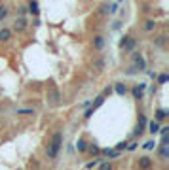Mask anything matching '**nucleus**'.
Segmentation results:
<instances>
[{
	"mask_svg": "<svg viewBox=\"0 0 169 170\" xmlns=\"http://www.w3.org/2000/svg\"><path fill=\"white\" fill-rule=\"evenodd\" d=\"M61 147H63V132H55V134L52 136V140H49V144H48V147H46V155H48V159L57 157Z\"/></svg>",
	"mask_w": 169,
	"mask_h": 170,
	"instance_id": "obj_1",
	"label": "nucleus"
},
{
	"mask_svg": "<svg viewBox=\"0 0 169 170\" xmlns=\"http://www.w3.org/2000/svg\"><path fill=\"white\" fill-rule=\"evenodd\" d=\"M142 28H145L146 32H152V30L156 28V23H154V21H150V19H148V21L145 23V27H142Z\"/></svg>",
	"mask_w": 169,
	"mask_h": 170,
	"instance_id": "obj_17",
	"label": "nucleus"
},
{
	"mask_svg": "<svg viewBox=\"0 0 169 170\" xmlns=\"http://www.w3.org/2000/svg\"><path fill=\"white\" fill-rule=\"evenodd\" d=\"M114 91H116V95L124 96L125 93H127V87H125L124 83H114Z\"/></svg>",
	"mask_w": 169,
	"mask_h": 170,
	"instance_id": "obj_13",
	"label": "nucleus"
},
{
	"mask_svg": "<svg viewBox=\"0 0 169 170\" xmlns=\"http://www.w3.org/2000/svg\"><path fill=\"white\" fill-rule=\"evenodd\" d=\"M125 146H127L125 142H118V144H116V151H122V149H125Z\"/></svg>",
	"mask_w": 169,
	"mask_h": 170,
	"instance_id": "obj_26",
	"label": "nucleus"
},
{
	"mask_svg": "<svg viewBox=\"0 0 169 170\" xmlns=\"http://www.w3.org/2000/svg\"><path fill=\"white\" fill-rule=\"evenodd\" d=\"M145 89H146V85L145 83H139V85H135V87H133V96H135V98L137 100H141L142 98V95H145Z\"/></svg>",
	"mask_w": 169,
	"mask_h": 170,
	"instance_id": "obj_7",
	"label": "nucleus"
},
{
	"mask_svg": "<svg viewBox=\"0 0 169 170\" xmlns=\"http://www.w3.org/2000/svg\"><path fill=\"white\" fill-rule=\"evenodd\" d=\"M88 151L91 153V155H99V153H101V149L97 147L95 144H89V146H88Z\"/></svg>",
	"mask_w": 169,
	"mask_h": 170,
	"instance_id": "obj_18",
	"label": "nucleus"
},
{
	"mask_svg": "<svg viewBox=\"0 0 169 170\" xmlns=\"http://www.w3.org/2000/svg\"><path fill=\"white\" fill-rule=\"evenodd\" d=\"M142 147H145L146 151H150V149H154V147H156V140H148V142H146V144H145Z\"/></svg>",
	"mask_w": 169,
	"mask_h": 170,
	"instance_id": "obj_20",
	"label": "nucleus"
},
{
	"mask_svg": "<svg viewBox=\"0 0 169 170\" xmlns=\"http://www.w3.org/2000/svg\"><path fill=\"white\" fill-rule=\"evenodd\" d=\"M27 12H29L30 15H38V13H40V8H38V2H36V0H30V2H29Z\"/></svg>",
	"mask_w": 169,
	"mask_h": 170,
	"instance_id": "obj_11",
	"label": "nucleus"
},
{
	"mask_svg": "<svg viewBox=\"0 0 169 170\" xmlns=\"http://www.w3.org/2000/svg\"><path fill=\"white\" fill-rule=\"evenodd\" d=\"M156 45H160V47H163V45H165V36H160V38L156 40Z\"/></svg>",
	"mask_w": 169,
	"mask_h": 170,
	"instance_id": "obj_24",
	"label": "nucleus"
},
{
	"mask_svg": "<svg viewBox=\"0 0 169 170\" xmlns=\"http://www.w3.org/2000/svg\"><path fill=\"white\" fill-rule=\"evenodd\" d=\"M105 155H108L110 159H114V157L120 155V151H116V149H105Z\"/></svg>",
	"mask_w": 169,
	"mask_h": 170,
	"instance_id": "obj_19",
	"label": "nucleus"
},
{
	"mask_svg": "<svg viewBox=\"0 0 169 170\" xmlns=\"http://www.w3.org/2000/svg\"><path fill=\"white\" fill-rule=\"evenodd\" d=\"M105 47V36H101V34H97V36H93V49H97V51H101Z\"/></svg>",
	"mask_w": 169,
	"mask_h": 170,
	"instance_id": "obj_9",
	"label": "nucleus"
},
{
	"mask_svg": "<svg viewBox=\"0 0 169 170\" xmlns=\"http://www.w3.org/2000/svg\"><path fill=\"white\" fill-rule=\"evenodd\" d=\"M101 170H112V164L110 163H103L101 164Z\"/></svg>",
	"mask_w": 169,
	"mask_h": 170,
	"instance_id": "obj_28",
	"label": "nucleus"
},
{
	"mask_svg": "<svg viewBox=\"0 0 169 170\" xmlns=\"http://www.w3.org/2000/svg\"><path fill=\"white\" fill-rule=\"evenodd\" d=\"M12 40V30L10 28H2L0 30V42H10Z\"/></svg>",
	"mask_w": 169,
	"mask_h": 170,
	"instance_id": "obj_12",
	"label": "nucleus"
},
{
	"mask_svg": "<svg viewBox=\"0 0 169 170\" xmlns=\"http://www.w3.org/2000/svg\"><path fill=\"white\" fill-rule=\"evenodd\" d=\"M135 45H137V40L133 38V36H124L122 38V42H120V47L125 51V53H129V51L135 49Z\"/></svg>",
	"mask_w": 169,
	"mask_h": 170,
	"instance_id": "obj_2",
	"label": "nucleus"
},
{
	"mask_svg": "<svg viewBox=\"0 0 169 170\" xmlns=\"http://www.w3.org/2000/svg\"><path fill=\"white\" fill-rule=\"evenodd\" d=\"M137 146H139L137 142H131L129 146H125V149H129V151H133V149H137Z\"/></svg>",
	"mask_w": 169,
	"mask_h": 170,
	"instance_id": "obj_27",
	"label": "nucleus"
},
{
	"mask_svg": "<svg viewBox=\"0 0 169 170\" xmlns=\"http://www.w3.org/2000/svg\"><path fill=\"white\" fill-rule=\"evenodd\" d=\"M6 17H8V8L0 6V19H6Z\"/></svg>",
	"mask_w": 169,
	"mask_h": 170,
	"instance_id": "obj_23",
	"label": "nucleus"
},
{
	"mask_svg": "<svg viewBox=\"0 0 169 170\" xmlns=\"http://www.w3.org/2000/svg\"><path fill=\"white\" fill-rule=\"evenodd\" d=\"M88 146H89V144L86 142V138H78V142H76V149H78V153H86V151H88Z\"/></svg>",
	"mask_w": 169,
	"mask_h": 170,
	"instance_id": "obj_10",
	"label": "nucleus"
},
{
	"mask_svg": "<svg viewBox=\"0 0 169 170\" xmlns=\"http://www.w3.org/2000/svg\"><path fill=\"white\" fill-rule=\"evenodd\" d=\"M133 63H135V70L137 72H145L146 70V61L141 53H133Z\"/></svg>",
	"mask_w": 169,
	"mask_h": 170,
	"instance_id": "obj_3",
	"label": "nucleus"
},
{
	"mask_svg": "<svg viewBox=\"0 0 169 170\" xmlns=\"http://www.w3.org/2000/svg\"><path fill=\"white\" fill-rule=\"evenodd\" d=\"M59 100H61V95H59L57 87H49V89H48V102L52 106H57Z\"/></svg>",
	"mask_w": 169,
	"mask_h": 170,
	"instance_id": "obj_4",
	"label": "nucleus"
},
{
	"mask_svg": "<svg viewBox=\"0 0 169 170\" xmlns=\"http://www.w3.org/2000/svg\"><path fill=\"white\" fill-rule=\"evenodd\" d=\"M167 113H169L167 110H163V108H160V110L156 112V119H158V121H163V119L167 117Z\"/></svg>",
	"mask_w": 169,
	"mask_h": 170,
	"instance_id": "obj_15",
	"label": "nucleus"
},
{
	"mask_svg": "<svg viewBox=\"0 0 169 170\" xmlns=\"http://www.w3.org/2000/svg\"><path fill=\"white\" fill-rule=\"evenodd\" d=\"M158 131H160V123H158V121H150V123H148V132H150V134H156Z\"/></svg>",
	"mask_w": 169,
	"mask_h": 170,
	"instance_id": "obj_14",
	"label": "nucleus"
},
{
	"mask_svg": "<svg viewBox=\"0 0 169 170\" xmlns=\"http://www.w3.org/2000/svg\"><path fill=\"white\" fill-rule=\"evenodd\" d=\"M99 163H101V159H95L93 163H88V164H86V168H88V170H91V168H95V166H97Z\"/></svg>",
	"mask_w": 169,
	"mask_h": 170,
	"instance_id": "obj_21",
	"label": "nucleus"
},
{
	"mask_svg": "<svg viewBox=\"0 0 169 170\" xmlns=\"http://www.w3.org/2000/svg\"><path fill=\"white\" fill-rule=\"evenodd\" d=\"M13 28L17 30V32H23V30L27 28V19H25V17H17V19H15V23H13Z\"/></svg>",
	"mask_w": 169,
	"mask_h": 170,
	"instance_id": "obj_8",
	"label": "nucleus"
},
{
	"mask_svg": "<svg viewBox=\"0 0 169 170\" xmlns=\"http://www.w3.org/2000/svg\"><path fill=\"white\" fill-rule=\"evenodd\" d=\"M167 131H169V128H167V127H163V128H160L158 132H162V136H167Z\"/></svg>",
	"mask_w": 169,
	"mask_h": 170,
	"instance_id": "obj_29",
	"label": "nucleus"
},
{
	"mask_svg": "<svg viewBox=\"0 0 169 170\" xmlns=\"http://www.w3.org/2000/svg\"><path fill=\"white\" fill-rule=\"evenodd\" d=\"M17 113H21V115H30V113H34V110H30V108H25V110H17Z\"/></svg>",
	"mask_w": 169,
	"mask_h": 170,
	"instance_id": "obj_22",
	"label": "nucleus"
},
{
	"mask_svg": "<svg viewBox=\"0 0 169 170\" xmlns=\"http://www.w3.org/2000/svg\"><path fill=\"white\" fill-rule=\"evenodd\" d=\"M145 125H146V115L141 113L139 115V123H137V128H135V136H141L145 132Z\"/></svg>",
	"mask_w": 169,
	"mask_h": 170,
	"instance_id": "obj_6",
	"label": "nucleus"
},
{
	"mask_svg": "<svg viewBox=\"0 0 169 170\" xmlns=\"http://www.w3.org/2000/svg\"><path fill=\"white\" fill-rule=\"evenodd\" d=\"M19 13H21V17H23V15L27 13V8H25V6H21V8H19Z\"/></svg>",
	"mask_w": 169,
	"mask_h": 170,
	"instance_id": "obj_30",
	"label": "nucleus"
},
{
	"mask_svg": "<svg viewBox=\"0 0 169 170\" xmlns=\"http://www.w3.org/2000/svg\"><path fill=\"white\" fill-rule=\"evenodd\" d=\"M120 2H122V0H120Z\"/></svg>",
	"mask_w": 169,
	"mask_h": 170,
	"instance_id": "obj_31",
	"label": "nucleus"
},
{
	"mask_svg": "<svg viewBox=\"0 0 169 170\" xmlns=\"http://www.w3.org/2000/svg\"><path fill=\"white\" fill-rule=\"evenodd\" d=\"M93 68H95L97 72H103V68H105V59L95 61V63H93Z\"/></svg>",
	"mask_w": 169,
	"mask_h": 170,
	"instance_id": "obj_16",
	"label": "nucleus"
},
{
	"mask_svg": "<svg viewBox=\"0 0 169 170\" xmlns=\"http://www.w3.org/2000/svg\"><path fill=\"white\" fill-rule=\"evenodd\" d=\"M137 166H139V170H152V166H154V161H152L150 157H139V161H137Z\"/></svg>",
	"mask_w": 169,
	"mask_h": 170,
	"instance_id": "obj_5",
	"label": "nucleus"
},
{
	"mask_svg": "<svg viewBox=\"0 0 169 170\" xmlns=\"http://www.w3.org/2000/svg\"><path fill=\"white\" fill-rule=\"evenodd\" d=\"M158 81H160L162 85H163V83H165V81H167V74H165V72H163V74H160V76H158Z\"/></svg>",
	"mask_w": 169,
	"mask_h": 170,
	"instance_id": "obj_25",
	"label": "nucleus"
}]
</instances>
